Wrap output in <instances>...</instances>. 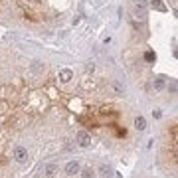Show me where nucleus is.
Instances as JSON below:
<instances>
[{
	"mask_svg": "<svg viewBox=\"0 0 178 178\" xmlns=\"http://www.w3.org/2000/svg\"><path fill=\"white\" fill-rule=\"evenodd\" d=\"M77 141H79L81 146H89V145H91V137H89L85 131H79V133H77Z\"/></svg>",
	"mask_w": 178,
	"mask_h": 178,
	"instance_id": "2",
	"label": "nucleus"
},
{
	"mask_svg": "<svg viewBox=\"0 0 178 178\" xmlns=\"http://www.w3.org/2000/svg\"><path fill=\"white\" fill-rule=\"evenodd\" d=\"M146 2H149V0H137V6L145 10V8H146Z\"/></svg>",
	"mask_w": 178,
	"mask_h": 178,
	"instance_id": "10",
	"label": "nucleus"
},
{
	"mask_svg": "<svg viewBox=\"0 0 178 178\" xmlns=\"http://www.w3.org/2000/svg\"><path fill=\"white\" fill-rule=\"evenodd\" d=\"M155 87H156V89H162V87H164V81H162V79H156V81H155Z\"/></svg>",
	"mask_w": 178,
	"mask_h": 178,
	"instance_id": "11",
	"label": "nucleus"
},
{
	"mask_svg": "<svg viewBox=\"0 0 178 178\" xmlns=\"http://www.w3.org/2000/svg\"><path fill=\"white\" fill-rule=\"evenodd\" d=\"M150 4H152V8H156V10H164L162 0H150Z\"/></svg>",
	"mask_w": 178,
	"mask_h": 178,
	"instance_id": "7",
	"label": "nucleus"
},
{
	"mask_svg": "<svg viewBox=\"0 0 178 178\" xmlns=\"http://www.w3.org/2000/svg\"><path fill=\"white\" fill-rule=\"evenodd\" d=\"M14 158L18 160V162H26V160H28V150L24 149V146H16L14 149Z\"/></svg>",
	"mask_w": 178,
	"mask_h": 178,
	"instance_id": "1",
	"label": "nucleus"
},
{
	"mask_svg": "<svg viewBox=\"0 0 178 178\" xmlns=\"http://www.w3.org/2000/svg\"><path fill=\"white\" fill-rule=\"evenodd\" d=\"M101 174H103V176H111V168H109V166H105V164H101Z\"/></svg>",
	"mask_w": 178,
	"mask_h": 178,
	"instance_id": "8",
	"label": "nucleus"
},
{
	"mask_svg": "<svg viewBox=\"0 0 178 178\" xmlns=\"http://www.w3.org/2000/svg\"><path fill=\"white\" fill-rule=\"evenodd\" d=\"M135 127L139 129V131H145L146 129V119L145 117H137L135 119Z\"/></svg>",
	"mask_w": 178,
	"mask_h": 178,
	"instance_id": "4",
	"label": "nucleus"
},
{
	"mask_svg": "<svg viewBox=\"0 0 178 178\" xmlns=\"http://www.w3.org/2000/svg\"><path fill=\"white\" fill-rule=\"evenodd\" d=\"M56 170H57L56 164H48V166H46V174H48V176H54V174H56Z\"/></svg>",
	"mask_w": 178,
	"mask_h": 178,
	"instance_id": "6",
	"label": "nucleus"
},
{
	"mask_svg": "<svg viewBox=\"0 0 178 178\" xmlns=\"http://www.w3.org/2000/svg\"><path fill=\"white\" fill-rule=\"evenodd\" d=\"M81 178H93V170H91V168L83 170V172H81Z\"/></svg>",
	"mask_w": 178,
	"mask_h": 178,
	"instance_id": "9",
	"label": "nucleus"
},
{
	"mask_svg": "<svg viewBox=\"0 0 178 178\" xmlns=\"http://www.w3.org/2000/svg\"><path fill=\"white\" fill-rule=\"evenodd\" d=\"M66 172L67 174H77V172H79V164H77V162H69L66 166Z\"/></svg>",
	"mask_w": 178,
	"mask_h": 178,
	"instance_id": "3",
	"label": "nucleus"
},
{
	"mask_svg": "<svg viewBox=\"0 0 178 178\" xmlns=\"http://www.w3.org/2000/svg\"><path fill=\"white\" fill-rule=\"evenodd\" d=\"M60 77H61V81H69L71 79V71L69 69H61L60 71Z\"/></svg>",
	"mask_w": 178,
	"mask_h": 178,
	"instance_id": "5",
	"label": "nucleus"
}]
</instances>
